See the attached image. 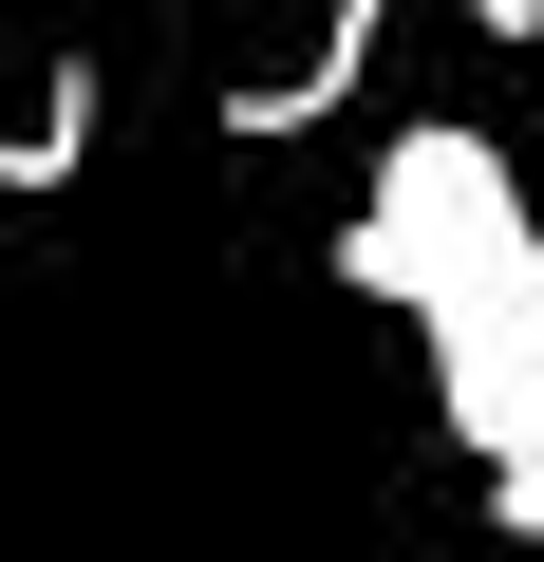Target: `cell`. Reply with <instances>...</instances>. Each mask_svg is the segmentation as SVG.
<instances>
[{"label": "cell", "instance_id": "cell-1", "mask_svg": "<svg viewBox=\"0 0 544 562\" xmlns=\"http://www.w3.org/2000/svg\"><path fill=\"white\" fill-rule=\"evenodd\" d=\"M376 225L432 262V301H451L469 262H507V244H525V188H507V150H488V132H395V169H376Z\"/></svg>", "mask_w": 544, "mask_h": 562}, {"label": "cell", "instance_id": "cell-2", "mask_svg": "<svg viewBox=\"0 0 544 562\" xmlns=\"http://www.w3.org/2000/svg\"><path fill=\"white\" fill-rule=\"evenodd\" d=\"M357 57H376V0H357V20H338V38L301 57V76H263V94H225V132H244V150H282V132H320V113L357 94Z\"/></svg>", "mask_w": 544, "mask_h": 562}, {"label": "cell", "instance_id": "cell-3", "mask_svg": "<svg viewBox=\"0 0 544 562\" xmlns=\"http://www.w3.org/2000/svg\"><path fill=\"white\" fill-rule=\"evenodd\" d=\"M95 150V76H57V113H20V132H0V188H57Z\"/></svg>", "mask_w": 544, "mask_h": 562}, {"label": "cell", "instance_id": "cell-4", "mask_svg": "<svg viewBox=\"0 0 544 562\" xmlns=\"http://www.w3.org/2000/svg\"><path fill=\"white\" fill-rule=\"evenodd\" d=\"M338 281H357V301H395V319H432V262H413V244H395V225H376V206H357V225H338Z\"/></svg>", "mask_w": 544, "mask_h": 562}]
</instances>
